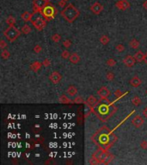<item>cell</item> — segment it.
<instances>
[{"label": "cell", "instance_id": "cell-1", "mask_svg": "<svg viewBox=\"0 0 147 165\" xmlns=\"http://www.w3.org/2000/svg\"><path fill=\"white\" fill-rule=\"evenodd\" d=\"M92 142L98 146V149L108 150L118 141V137L110 131L106 126H101L91 136Z\"/></svg>", "mask_w": 147, "mask_h": 165}, {"label": "cell", "instance_id": "cell-2", "mask_svg": "<svg viewBox=\"0 0 147 165\" xmlns=\"http://www.w3.org/2000/svg\"><path fill=\"white\" fill-rule=\"evenodd\" d=\"M90 109L91 113H95L101 121L106 122L115 113L118 107L114 106V102H111L108 98L101 97L95 106L90 107Z\"/></svg>", "mask_w": 147, "mask_h": 165}, {"label": "cell", "instance_id": "cell-3", "mask_svg": "<svg viewBox=\"0 0 147 165\" xmlns=\"http://www.w3.org/2000/svg\"><path fill=\"white\" fill-rule=\"evenodd\" d=\"M114 156L108 150L98 149L90 159V164H108L114 160Z\"/></svg>", "mask_w": 147, "mask_h": 165}, {"label": "cell", "instance_id": "cell-4", "mask_svg": "<svg viewBox=\"0 0 147 165\" xmlns=\"http://www.w3.org/2000/svg\"><path fill=\"white\" fill-rule=\"evenodd\" d=\"M61 17H62L66 21L72 23L79 17V10L74 6L72 4H69L62 11H61Z\"/></svg>", "mask_w": 147, "mask_h": 165}, {"label": "cell", "instance_id": "cell-5", "mask_svg": "<svg viewBox=\"0 0 147 165\" xmlns=\"http://www.w3.org/2000/svg\"><path fill=\"white\" fill-rule=\"evenodd\" d=\"M57 13H58L57 9H55V7L48 2L45 5L43 10H41L42 17H44V19H46L47 21H50L52 20V19H53L56 17Z\"/></svg>", "mask_w": 147, "mask_h": 165}, {"label": "cell", "instance_id": "cell-6", "mask_svg": "<svg viewBox=\"0 0 147 165\" xmlns=\"http://www.w3.org/2000/svg\"><path fill=\"white\" fill-rule=\"evenodd\" d=\"M21 31L15 26H9L4 31V35L10 42H14L20 36Z\"/></svg>", "mask_w": 147, "mask_h": 165}, {"label": "cell", "instance_id": "cell-7", "mask_svg": "<svg viewBox=\"0 0 147 165\" xmlns=\"http://www.w3.org/2000/svg\"><path fill=\"white\" fill-rule=\"evenodd\" d=\"M43 17H36L34 19H32L31 23L33 24V26L38 31H41L42 29L45 28V27L47 25V20L43 19Z\"/></svg>", "mask_w": 147, "mask_h": 165}, {"label": "cell", "instance_id": "cell-8", "mask_svg": "<svg viewBox=\"0 0 147 165\" xmlns=\"http://www.w3.org/2000/svg\"><path fill=\"white\" fill-rule=\"evenodd\" d=\"M47 0H34L33 1V11L34 14L37 13H41V10H43L45 5L47 4Z\"/></svg>", "mask_w": 147, "mask_h": 165}, {"label": "cell", "instance_id": "cell-9", "mask_svg": "<svg viewBox=\"0 0 147 165\" xmlns=\"http://www.w3.org/2000/svg\"><path fill=\"white\" fill-rule=\"evenodd\" d=\"M144 118L141 115H135L132 120V124L136 128H141L144 125Z\"/></svg>", "mask_w": 147, "mask_h": 165}, {"label": "cell", "instance_id": "cell-10", "mask_svg": "<svg viewBox=\"0 0 147 165\" xmlns=\"http://www.w3.org/2000/svg\"><path fill=\"white\" fill-rule=\"evenodd\" d=\"M90 9L95 15H99L103 10V6L99 2H95L94 4L90 5Z\"/></svg>", "mask_w": 147, "mask_h": 165}, {"label": "cell", "instance_id": "cell-11", "mask_svg": "<svg viewBox=\"0 0 147 165\" xmlns=\"http://www.w3.org/2000/svg\"><path fill=\"white\" fill-rule=\"evenodd\" d=\"M49 79L53 83L57 84L60 82V80L62 79V75H61L58 71H53L49 76Z\"/></svg>", "mask_w": 147, "mask_h": 165}, {"label": "cell", "instance_id": "cell-12", "mask_svg": "<svg viewBox=\"0 0 147 165\" xmlns=\"http://www.w3.org/2000/svg\"><path fill=\"white\" fill-rule=\"evenodd\" d=\"M115 7L120 10H127L130 7V4L127 0H119L115 3Z\"/></svg>", "mask_w": 147, "mask_h": 165}, {"label": "cell", "instance_id": "cell-13", "mask_svg": "<svg viewBox=\"0 0 147 165\" xmlns=\"http://www.w3.org/2000/svg\"><path fill=\"white\" fill-rule=\"evenodd\" d=\"M136 62L137 61H136L134 56H132V55H127L125 57V59H123V63L127 67H133L136 64Z\"/></svg>", "mask_w": 147, "mask_h": 165}, {"label": "cell", "instance_id": "cell-14", "mask_svg": "<svg viewBox=\"0 0 147 165\" xmlns=\"http://www.w3.org/2000/svg\"><path fill=\"white\" fill-rule=\"evenodd\" d=\"M97 95L100 97H102V98H108L111 95V92L107 86H102L99 89V90L97 91Z\"/></svg>", "mask_w": 147, "mask_h": 165}, {"label": "cell", "instance_id": "cell-15", "mask_svg": "<svg viewBox=\"0 0 147 165\" xmlns=\"http://www.w3.org/2000/svg\"><path fill=\"white\" fill-rule=\"evenodd\" d=\"M129 83H130L131 86H133V87L137 88V87H139V86L141 85V83H142V80H141L138 77H137V76H134V77H133L130 79Z\"/></svg>", "mask_w": 147, "mask_h": 165}, {"label": "cell", "instance_id": "cell-16", "mask_svg": "<svg viewBox=\"0 0 147 165\" xmlns=\"http://www.w3.org/2000/svg\"><path fill=\"white\" fill-rule=\"evenodd\" d=\"M41 66H43V64H42L41 62L34 61V62H33V63L30 64V66H29V67H30V69L33 71L37 72V71H39V70L41 68Z\"/></svg>", "mask_w": 147, "mask_h": 165}, {"label": "cell", "instance_id": "cell-17", "mask_svg": "<svg viewBox=\"0 0 147 165\" xmlns=\"http://www.w3.org/2000/svg\"><path fill=\"white\" fill-rule=\"evenodd\" d=\"M97 102H98V100L95 98L94 96H92V95H91V96H88L86 102H85V104L89 105L90 107H93V106H95V105L97 103Z\"/></svg>", "mask_w": 147, "mask_h": 165}, {"label": "cell", "instance_id": "cell-18", "mask_svg": "<svg viewBox=\"0 0 147 165\" xmlns=\"http://www.w3.org/2000/svg\"><path fill=\"white\" fill-rule=\"evenodd\" d=\"M33 16H34V14H32V13L28 12V11H25L21 15V17H22V19L24 21H31Z\"/></svg>", "mask_w": 147, "mask_h": 165}, {"label": "cell", "instance_id": "cell-19", "mask_svg": "<svg viewBox=\"0 0 147 165\" xmlns=\"http://www.w3.org/2000/svg\"><path fill=\"white\" fill-rule=\"evenodd\" d=\"M69 59H70L71 64H77L80 61V57L77 53H71Z\"/></svg>", "mask_w": 147, "mask_h": 165}, {"label": "cell", "instance_id": "cell-20", "mask_svg": "<svg viewBox=\"0 0 147 165\" xmlns=\"http://www.w3.org/2000/svg\"><path fill=\"white\" fill-rule=\"evenodd\" d=\"M133 56H134L136 61H137L138 63H141V62H143L144 59H145V54H144L142 51H140V50L138 51V52L136 53Z\"/></svg>", "mask_w": 147, "mask_h": 165}, {"label": "cell", "instance_id": "cell-21", "mask_svg": "<svg viewBox=\"0 0 147 165\" xmlns=\"http://www.w3.org/2000/svg\"><path fill=\"white\" fill-rule=\"evenodd\" d=\"M66 93L71 96H75L77 94V89L75 87V86L71 85V86H69L67 88V90H66Z\"/></svg>", "mask_w": 147, "mask_h": 165}, {"label": "cell", "instance_id": "cell-22", "mask_svg": "<svg viewBox=\"0 0 147 165\" xmlns=\"http://www.w3.org/2000/svg\"><path fill=\"white\" fill-rule=\"evenodd\" d=\"M58 102H60V103H62V104H69V103L73 102V101L70 100V98L66 96L65 95H62V96H60V99H58Z\"/></svg>", "mask_w": 147, "mask_h": 165}, {"label": "cell", "instance_id": "cell-23", "mask_svg": "<svg viewBox=\"0 0 147 165\" xmlns=\"http://www.w3.org/2000/svg\"><path fill=\"white\" fill-rule=\"evenodd\" d=\"M129 46L133 49H138L139 47V41L136 39H132L129 41Z\"/></svg>", "mask_w": 147, "mask_h": 165}, {"label": "cell", "instance_id": "cell-24", "mask_svg": "<svg viewBox=\"0 0 147 165\" xmlns=\"http://www.w3.org/2000/svg\"><path fill=\"white\" fill-rule=\"evenodd\" d=\"M22 33H23L24 34H30L31 33V31H32V28H31V27L28 25V24H25V25H23L22 27Z\"/></svg>", "mask_w": 147, "mask_h": 165}, {"label": "cell", "instance_id": "cell-25", "mask_svg": "<svg viewBox=\"0 0 147 165\" xmlns=\"http://www.w3.org/2000/svg\"><path fill=\"white\" fill-rule=\"evenodd\" d=\"M131 102H132V103L134 105V106H139V105L141 104V102H142L141 99L138 96H133L132 98V100H131Z\"/></svg>", "mask_w": 147, "mask_h": 165}, {"label": "cell", "instance_id": "cell-26", "mask_svg": "<svg viewBox=\"0 0 147 165\" xmlns=\"http://www.w3.org/2000/svg\"><path fill=\"white\" fill-rule=\"evenodd\" d=\"M16 21H17V20H16V18L14 17H12V16H10V17H8V18L6 19V23L9 26H15Z\"/></svg>", "mask_w": 147, "mask_h": 165}, {"label": "cell", "instance_id": "cell-27", "mask_svg": "<svg viewBox=\"0 0 147 165\" xmlns=\"http://www.w3.org/2000/svg\"><path fill=\"white\" fill-rule=\"evenodd\" d=\"M100 42L102 44L103 46H106L108 44L109 42V38L106 35V34H103V35H101L100 38Z\"/></svg>", "mask_w": 147, "mask_h": 165}, {"label": "cell", "instance_id": "cell-28", "mask_svg": "<svg viewBox=\"0 0 147 165\" xmlns=\"http://www.w3.org/2000/svg\"><path fill=\"white\" fill-rule=\"evenodd\" d=\"M10 52L8 50H6V49H4L2 51V53H1V57L4 59H8L10 58Z\"/></svg>", "mask_w": 147, "mask_h": 165}, {"label": "cell", "instance_id": "cell-29", "mask_svg": "<svg viewBox=\"0 0 147 165\" xmlns=\"http://www.w3.org/2000/svg\"><path fill=\"white\" fill-rule=\"evenodd\" d=\"M73 103L82 104V103H85V102H84V100L83 99V97H81V96H77V97H75V99L73 100Z\"/></svg>", "mask_w": 147, "mask_h": 165}, {"label": "cell", "instance_id": "cell-30", "mask_svg": "<svg viewBox=\"0 0 147 165\" xmlns=\"http://www.w3.org/2000/svg\"><path fill=\"white\" fill-rule=\"evenodd\" d=\"M51 39H52V40L53 42L58 43L60 40L61 36L58 34H53V35H52V38H51Z\"/></svg>", "mask_w": 147, "mask_h": 165}, {"label": "cell", "instance_id": "cell-31", "mask_svg": "<svg viewBox=\"0 0 147 165\" xmlns=\"http://www.w3.org/2000/svg\"><path fill=\"white\" fill-rule=\"evenodd\" d=\"M106 78L108 81H113L114 79V74L112 71H109L106 74Z\"/></svg>", "mask_w": 147, "mask_h": 165}, {"label": "cell", "instance_id": "cell-32", "mask_svg": "<svg viewBox=\"0 0 147 165\" xmlns=\"http://www.w3.org/2000/svg\"><path fill=\"white\" fill-rule=\"evenodd\" d=\"M116 63H117V62L114 60V59H108V60H107V66H110V67L114 66L116 64Z\"/></svg>", "mask_w": 147, "mask_h": 165}, {"label": "cell", "instance_id": "cell-33", "mask_svg": "<svg viewBox=\"0 0 147 165\" xmlns=\"http://www.w3.org/2000/svg\"><path fill=\"white\" fill-rule=\"evenodd\" d=\"M70 55H71V53H69L67 50H64L62 52V53H61V57H62L63 59H65L70 58Z\"/></svg>", "mask_w": 147, "mask_h": 165}, {"label": "cell", "instance_id": "cell-34", "mask_svg": "<svg viewBox=\"0 0 147 165\" xmlns=\"http://www.w3.org/2000/svg\"><path fill=\"white\" fill-rule=\"evenodd\" d=\"M115 49L118 51L119 53H121L125 50V46H123L122 44H118L115 46Z\"/></svg>", "mask_w": 147, "mask_h": 165}, {"label": "cell", "instance_id": "cell-35", "mask_svg": "<svg viewBox=\"0 0 147 165\" xmlns=\"http://www.w3.org/2000/svg\"><path fill=\"white\" fill-rule=\"evenodd\" d=\"M34 52L35 53H40L41 52V50H42V47H41V46H40V45H35L34 47Z\"/></svg>", "mask_w": 147, "mask_h": 165}, {"label": "cell", "instance_id": "cell-36", "mask_svg": "<svg viewBox=\"0 0 147 165\" xmlns=\"http://www.w3.org/2000/svg\"><path fill=\"white\" fill-rule=\"evenodd\" d=\"M63 46L65 48H69L71 46V40H65V41L63 42Z\"/></svg>", "mask_w": 147, "mask_h": 165}, {"label": "cell", "instance_id": "cell-37", "mask_svg": "<svg viewBox=\"0 0 147 165\" xmlns=\"http://www.w3.org/2000/svg\"><path fill=\"white\" fill-rule=\"evenodd\" d=\"M42 64H43L44 66L47 67V66H49L51 64V60H50V59H45L44 60L42 61Z\"/></svg>", "mask_w": 147, "mask_h": 165}, {"label": "cell", "instance_id": "cell-38", "mask_svg": "<svg viewBox=\"0 0 147 165\" xmlns=\"http://www.w3.org/2000/svg\"><path fill=\"white\" fill-rule=\"evenodd\" d=\"M140 147L142 148L143 150H147V141L146 140H143V141L140 143Z\"/></svg>", "mask_w": 147, "mask_h": 165}, {"label": "cell", "instance_id": "cell-39", "mask_svg": "<svg viewBox=\"0 0 147 165\" xmlns=\"http://www.w3.org/2000/svg\"><path fill=\"white\" fill-rule=\"evenodd\" d=\"M6 47H7V42H5L4 40H0V47H1V49H4Z\"/></svg>", "mask_w": 147, "mask_h": 165}, {"label": "cell", "instance_id": "cell-40", "mask_svg": "<svg viewBox=\"0 0 147 165\" xmlns=\"http://www.w3.org/2000/svg\"><path fill=\"white\" fill-rule=\"evenodd\" d=\"M65 5H66V0H60V1L58 2V6L61 8L65 7Z\"/></svg>", "mask_w": 147, "mask_h": 165}, {"label": "cell", "instance_id": "cell-41", "mask_svg": "<svg viewBox=\"0 0 147 165\" xmlns=\"http://www.w3.org/2000/svg\"><path fill=\"white\" fill-rule=\"evenodd\" d=\"M122 92L121 91V90H116L115 92H114V96H115V97H118V98H120L121 96H122Z\"/></svg>", "mask_w": 147, "mask_h": 165}, {"label": "cell", "instance_id": "cell-42", "mask_svg": "<svg viewBox=\"0 0 147 165\" xmlns=\"http://www.w3.org/2000/svg\"><path fill=\"white\" fill-rule=\"evenodd\" d=\"M143 115L145 116V118H146V119H147V107H145V109L143 110Z\"/></svg>", "mask_w": 147, "mask_h": 165}, {"label": "cell", "instance_id": "cell-43", "mask_svg": "<svg viewBox=\"0 0 147 165\" xmlns=\"http://www.w3.org/2000/svg\"><path fill=\"white\" fill-rule=\"evenodd\" d=\"M143 8L145 10H147V0H145V1L143 3Z\"/></svg>", "mask_w": 147, "mask_h": 165}, {"label": "cell", "instance_id": "cell-44", "mask_svg": "<svg viewBox=\"0 0 147 165\" xmlns=\"http://www.w3.org/2000/svg\"><path fill=\"white\" fill-rule=\"evenodd\" d=\"M144 61H145V63L147 64V53H145V59H144Z\"/></svg>", "mask_w": 147, "mask_h": 165}, {"label": "cell", "instance_id": "cell-45", "mask_svg": "<svg viewBox=\"0 0 147 165\" xmlns=\"http://www.w3.org/2000/svg\"><path fill=\"white\" fill-rule=\"evenodd\" d=\"M145 93H146V95H147V90H145Z\"/></svg>", "mask_w": 147, "mask_h": 165}, {"label": "cell", "instance_id": "cell-46", "mask_svg": "<svg viewBox=\"0 0 147 165\" xmlns=\"http://www.w3.org/2000/svg\"><path fill=\"white\" fill-rule=\"evenodd\" d=\"M66 1H68V0H66Z\"/></svg>", "mask_w": 147, "mask_h": 165}, {"label": "cell", "instance_id": "cell-47", "mask_svg": "<svg viewBox=\"0 0 147 165\" xmlns=\"http://www.w3.org/2000/svg\"><path fill=\"white\" fill-rule=\"evenodd\" d=\"M47 1H48V0H47Z\"/></svg>", "mask_w": 147, "mask_h": 165}]
</instances>
